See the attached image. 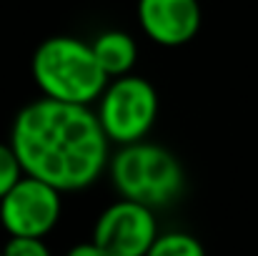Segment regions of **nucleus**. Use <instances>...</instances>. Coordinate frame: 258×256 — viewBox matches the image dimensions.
Returning <instances> with one entry per match:
<instances>
[{
	"label": "nucleus",
	"mask_w": 258,
	"mask_h": 256,
	"mask_svg": "<svg viewBox=\"0 0 258 256\" xmlns=\"http://www.w3.org/2000/svg\"><path fill=\"white\" fill-rule=\"evenodd\" d=\"M10 146L28 176L60 191H81L100 178L110 138L86 103L43 95L23 106L10 128Z\"/></svg>",
	"instance_id": "nucleus-1"
},
{
	"label": "nucleus",
	"mask_w": 258,
	"mask_h": 256,
	"mask_svg": "<svg viewBox=\"0 0 258 256\" xmlns=\"http://www.w3.org/2000/svg\"><path fill=\"white\" fill-rule=\"evenodd\" d=\"M30 71L43 95L68 103L88 106L108 85V73L95 58L93 45L76 35L45 38L33 53Z\"/></svg>",
	"instance_id": "nucleus-2"
},
{
	"label": "nucleus",
	"mask_w": 258,
	"mask_h": 256,
	"mask_svg": "<svg viewBox=\"0 0 258 256\" xmlns=\"http://www.w3.org/2000/svg\"><path fill=\"white\" fill-rule=\"evenodd\" d=\"M110 181L125 198L146 206H166L183 191V169L168 148L158 143L133 141L110 159Z\"/></svg>",
	"instance_id": "nucleus-3"
},
{
	"label": "nucleus",
	"mask_w": 258,
	"mask_h": 256,
	"mask_svg": "<svg viewBox=\"0 0 258 256\" xmlns=\"http://www.w3.org/2000/svg\"><path fill=\"white\" fill-rule=\"evenodd\" d=\"M158 116V93L141 76H118L100 95L98 118L115 143H133L146 138Z\"/></svg>",
	"instance_id": "nucleus-4"
},
{
	"label": "nucleus",
	"mask_w": 258,
	"mask_h": 256,
	"mask_svg": "<svg viewBox=\"0 0 258 256\" xmlns=\"http://www.w3.org/2000/svg\"><path fill=\"white\" fill-rule=\"evenodd\" d=\"M60 188L50 186L43 178L23 176L3 198H0V224L8 236H40L45 239L63 211Z\"/></svg>",
	"instance_id": "nucleus-5"
},
{
	"label": "nucleus",
	"mask_w": 258,
	"mask_h": 256,
	"mask_svg": "<svg viewBox=\"0 0 258 256\" xmlns=\"http://www.w3.org/2000/svg\"><path fill=\"white\" fill-rule=\"evenodd\" d=\"M158 236V224L151 206L120 198L110 203L95 221L93 241L105 256H143L151 254V246Z\"/></svg>",
	"instance_id": "nucleus-6"
},
{
	"label": "nucleus",
	"mask_w": 258,
	"mask_h": 256,
	"mask_svg": "<svg viewBox=\"0 0 258 256\" xmlns=\"http://www.w3.org/2000/svg\"><path fill=\"white\" fill-rule=\"evenodd\" d=\"M138 23L153 43L178 48L201 30V5L198 0H138Z\"/></svg>",
	"instance_id": "nucleus-7"
},
{
	"label": "nucleus",
	"mask_w": 258,
	"mask_h": 256,
	"mask_svg": "<svg viewBox=\"0 0 258 256\" xmlns=\"http://www.w3.org/2000/svg\"><path fill=\"white\" fill-rule=\"evenodd\" d=\"M90 45H93L95 58L100 61L103 71L108 73V78H118V76H125L133 71L136 58H138V45L128 33L103 30L95 35V40Z\"/></svg>",
	"instance_id": "nucleus-8"
},
{
	"label": "nucleus",
	"mask_w": 258,
	"mask_h": 256,
	"mask_svg": "<svg viewBox=\"0 0 258 256\" xmlns=\"http://www.w3.org/2000/svg\"><path fill=\"white\" fill-rule=\"evenodd\" d=\"M203 254V244L183 231H171V234H158L151 256H201Z\"/></svg>",
	"instance_id": "nucleus-9"
},
{
	"label": "nucleus",
	"mask_w": 258,
	"mask_h": 256,
	"mask_svg": "<svg viewBox=\"0 0 258 256\" xmlns=\"http://www.w3.org/2000/svg\"><path fill=\"white\" fill-rule=\"evenodd\" d=\"M25 176V171L20 166V159L15 153V148L8 143H0V198Z\"/></svg>",
	"instance_id": "nucleus-10"
},
{
	"label": "nucleus",
	"mask_w": 258,
	"mask_h": 256,
	"mask_svg": "<svg viewBox=\"0 0 258 256\" xmlns=\"http://www.w3.org/2000/svg\"><path fill=\"white\" fill-rule=\"evenodd\" d=\"M3 251L10 256H48V244L40 236H10L3 246Z\"/></svg>",
	"instance_id": "nucleus-11"
},
{
	"label": "nucleus",
	"mask_w": 258,
	"mask_h": 256,
	"mask_svg": "<svg viewBox=\"0 0 258 256\" xmlns=\"http://www.w3.org/2000/svg\"><path fill=\"white\" fill-rule=\"evenodd\" d=\"M71 256H105V254H103V249H100L95 241H90V244L73 246V249H71Z\"/></svg>",
	"instance_id": "nucleus-12"
}]
</instances>
